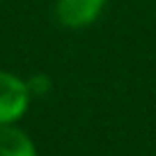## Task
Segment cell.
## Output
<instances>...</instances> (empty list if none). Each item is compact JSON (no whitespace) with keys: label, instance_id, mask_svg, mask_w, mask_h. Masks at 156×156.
<instances>
[{"label":"cell","instance_id":"1","mask_svg":"<svg viewBox=\"0 0 156 156\" xmlns=\"http://www.w3.org/2000/svg\"><path fill=\"white\" fill-rule=\"evenodd\" d=\"M30 87L21 76L0 69V124H16L30 108Z\"/></svg>","mask_w":156,"mask_h":156},{"label":"cell","instance_id":"2","mask_svg":"<svg viewBox=\"0 0 156 156\" xmlns=\"http://www.w3.org/2000/svg\"><path fill=\"white\" fill-rule=\"evenodd\" d=\"M108 0H55L53 14L62 28L83 30L97 23Z\"/></svg>","mask_w":156,"mask_h":156},{"label":"cell","instance_id":"3","mask_svg":"<svg viewBox=\"0 0 156 156\" xmlns=\"http://www.w3.org/2000/svg\"><path fill=\"white\" fill-rule=\"evenodd\" d=\"M0 156H37V147L16 124H0Z\"/></svg>","mask_w":156,"mask_h":156},{"label":"cell","instance_id":"4","mask_svg":"<svg viewBox=\"0 0 156 156\" xmlns=\"http://www.w3.org/2000/svg\"><path fill=\"white\" fill-rule=\"evenodd\" d=\"M25 83H28L32 97H44V94H48L51 90H53V80H51V76H46V73H34Z\"/></svg>","mask_w":156,"mask_h":156}]
</instances>
